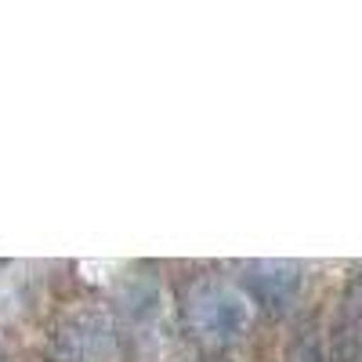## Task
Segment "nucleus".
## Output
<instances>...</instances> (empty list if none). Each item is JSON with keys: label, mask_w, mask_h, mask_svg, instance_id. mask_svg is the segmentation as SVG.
<instances>
[{"label": "nucleus", "mask_w": 362, "mask_h": 362, "mask_svg": "<svg viewBox=\"0 0 362 362\" xmlns=\"http://www.w3.org/2000/svg\"><path fill=\"white\" fill-rule=\"evenodd\" d=\"M192 319L196 326H203L210 337H232L243 329L247 322V308L243 300L228 290H206L192 300Z\"/></svg>", "instance_id": "obj_1"}, {"label": "nucleus", "mask_w": 362, "mask_h": 362, "mask_svg": "<svg viewBox=\"0 0 362 362\" xmlns=\"http://www.w3.org/2000/svg\"><path fill=\"white\" fill-rule=\"evenodd\" d=\"M250 286L268 308H276V305H286V300L293 297L297 276H293L290 264H257L254 276H250Z\"/></svg>", "instance_id": "obj_2"}]
</instances>
